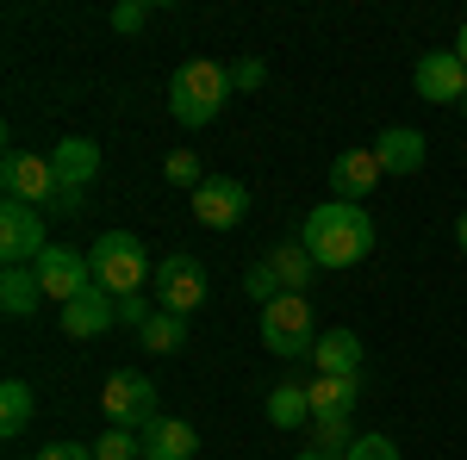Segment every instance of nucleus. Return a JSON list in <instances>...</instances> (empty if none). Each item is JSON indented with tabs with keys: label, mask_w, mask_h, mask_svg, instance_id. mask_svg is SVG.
Returning a JSON list of instances; mask_svg holds the SVG:
<instances>
[{
	"label": "nucleus",
	"mask_w": 467,
	"mask_h": 460,
	"mask_svg": "<svg viewBox=\"0 0 467 460\" xmlns=\"http://www.w3.org/2000/svg\"><path fill=\"white\" fill-rule=\"evenodd\" d=\"M299 243H306V255L318 268H356V261H368V249H374V218H368V206L324 199V206L306 212Z\"/></svg>",
	"instance_id": "1"
},
{
	"label": "nucleus",
	"mask_w": 467,
	"mask_h": 460,
	"mask_svg": "<svg viewBox=\"0 0 467 460\" xmlns=\"http://www.w3.org/2000/svg\"><path fill=\"white\" fill-rule=\"evenodd\" d=\"M231 69L224 63H213V56H193V63H181L175 75H169V112H175V125H187V131H200V125H213L218 112H224V100H231Z\"/></svg>",
	"instance_id": "2"
},
{
	"label": "nucleus",
	"mask_w": 467,
	"mask_h": 460,
	"mask_svg": "<svg viewBox=\"0 0 467 460\" xmlns=\"http://www.w3.org/2000/svg\"><path fill=\"white\" fill-rule=\"evenodd\" d=\"M88 261H94V286H107L112 299H131V292H144V281H156L150 249L131 230H100L88 243Z\"/></svg>",
	"instance_id": "3"
},
{
	"label": "nucleus",
	"mask_w": 467,
	"mask_h": 460,
	"mask_svg": "<svg viewBox=\"0 0 467 460\" xmlns=\"http://www.w3.org/2000/svg\"><path fill=\"white\" fill-rule=\"evenodd\" d=\"M262 349L281 354V361H312L318 323H312V299L306 292H281L275 305H262Z\"/></svg>",
	"instance_id": "4"
},
{
	"label": "nucleus",
	"mask_w": 467,
	"mask_h": 460,
	"mask_svg": "<svg viewBox=\"0 0 467 460\" xmlns=\"http://www.w3.org/2000/svg\"><path fill=\"white\" fill-rule=\"evenodd\" d=\"M100 411H107L112 429H150L162 411H156V380L138 373V367H119L107 386H100Z\"/></svg>",
	"instance_id": "5"
},
{
	"label": "nucleus",
	"mask_w": 467,
	"mask_h": 460,
	"mask_svg": "<svg viewBox=\"0 0 467 460\" xmlns=\"http://www.w3.org/2000/svg\"><path fill=\"white\" fill-rule=\"evenodd\" d=\"M206 292H213V281H206V268H200L193 255H162V261H156V305H162V312L193 318V312L206 305Z\"/></svg>",
	"instance_id": "6"
},
{
	"label": "nucleus",
	"mask_w": 467,
	"mask_h": 460,
	"mask_svg": "<svg viewBox=\"0 0 467 460\" xmlns=\"http://www.w3.org/2000/svg\"><path fill=\"white\" fill-rule=\"evenodd\" d=\"M0 187H6V199H26V206H37V212H50L57 193H63L50 156H32V149H19V156L0 162Z\"/></svg>",
	"instance_id": "7"
},
{
	"label": "nucleus",
	"mask_w": 467,
	"mask_h": 460,
	"mask_svg": "<svg viewBox=\"0 0 467 460\" xmlns=\"http://www.w3.org/2000/svg\"><path fill=\"white\" fill-rule=\"evenodd\" d=\"M44 249H50L44 212L26 206V199H6V206H0V255H6V268H32Z\"/></svg>",
	"instance_id": "8"
},
{
	"label": "nucleus",
	"mask_w": 467,
	"mask_h": 460,
	"mask_svg": "<svg viewBox=\"0 0 467 460\" xmlns=\"http://www.w3.org/2000/svg\"><path fill=\"white\" fill-rule=\"evenodd\" d=\"M32 268H37L44 299H57V305H69V299H81V292L94 286V261H88V249H57V243H50Z\"/></svg>",
	"instance_id": "9"
},
{
	"label": "nucleus",
	"mask_w": 467,
	"mask_h": 460,
	"mask_svg": "<svg viewBox=\"0 0 467 460\" xmlns=\"http://www.w3.org/2000/svg\"><path fill=\"white\" fill-rule=\"evenodd\" d=\"M187 206H193V218L206 230H237L250 218V187L244 180H224V175H206L200 193H187Z\"/></svg>",
	"instance_id": "10"
},
{
	"label": "nucleus",
	"mask_w": 467,
	"mask_h": 460,
	"mask_svg": "<svg viewBox=\"0 0 467 460\" xmlns=\"http://www.w3.org/2000/svg\"><path fill=\"white\" fill-rule=\"evenodd\" d=\"M411 87H418V100H431V107H462L467 100V63L455 50H431V56L411 69Z\"/></svg>",
	"instance_id": "11"
},
{
	"label": "nucleus",
	"mask_w": 467,
	"mask_h": 460,
	"mask_svg": "<svg viewBox=\"0 0 467 460\" xmlns=\"http://www.w3.org/2000/svg\"><path fill=\"white\" fill-rule=\"evenodd\" d=\"M424 156H431V138H424L418 125H387V131L374 138V162H380V175H418Z\"/></svg>",
	"instance_id": "12"
},
{
	"label": "nucleus",
	"mask_w": 467,
	"mask_h": 460,
	"mask_svg": "<svg viewBox=\"0 0 467 460\" xmlns=\"http://www.w3.org/2000/svg\"><path fill=\"white\" fill-rule=\"evenodd\" d=\"M374 187H380V162H374V149H337V162H330V193L349 199V206H361Z\"/></svg>",
	"instance_id": "13"
},
{
	"label": "nucleus",
	"mask_w": 467,
	"mask_h": 460,
	"mask_svg": "<svg viewBox=\"0 0 467 460\" xmlns=\"http://www.w3.org/2000/svg\"><path fill=\"white\" fill-rule=\"evenodd\" d=\"M112 323H119V299H112L107 286H88L81 299H69V305H63V330H69V336H81V342H88V336H107Z\"/></svg>",
	"instance_id": "14"
},
{
	"label": "nucleus",
	"mask_w": 467,
	"mask_h": 460,
	"mask_svg": "<svg viewBox=\"0 0 467 460\" xmlns=\"http://www.w3.org/2000/svg\"><path fill=\"white\" fill-rule=\"evenodd\" d=\"M138 442H144V460H193L200 455V435L187 417H156L150 429H138Z\"/></svg>",
	"instance_id": "15"
},
{
	"label": "nucleus",
	"mask_w": 467,
	"mask_h": 460,
	"mask_svg": "<svg viewBox=\"0 0 467 460\" xmlns=\"http://www.w3.org/2000/svg\"><path fill=\"white\" fill-rule=\"evenodd\" d=\"M50 169H57L63 187H81V193H88V180L100 175V143L94 138H63L50 149Z\"/></svg>",
	"instance_id": "16"
},
{
	"label": "nucleus",
	"mask_w": 467,
	"mask_h": 460,
	"mask_svg": "<svg viewBox=\"0 0 467 460\" xmlns=\"http://www.w3.org/2000/svg\"><path fill=\"white\" fill-rule=\"evenodd\" d=\"M312 361H318V373H330V380H361V336L356 330H324Z\"/></svg>",
	"instance_id": "17"
},
{
	"label": "nucleus",
	"mask_w": 467,
	"mask_h": 460,
	"mask_svg": "<svg viewBox=\"0 0 467 460\" xmlns=\"http://www.w3.org/2000/svg\"><path fill=\"white\" fill-rule=\"evenodd\" d=\"M306 392H312V424L356 417V404H361V380H330V373H318Z\"/></svg>",
	"instance_id": "18"
},
{
	"label": "nucleus",
	"mask_w": 467,
	"mask_h": 460,
	"mask_svg": "<svg viewBox=\"0 0 467 460\" xmlns=\"http://www.w3.org/2000/svg\"><path fill=\"white\" fill-rule=\"evenodd\" d=\"M37 299H44L37 268H6V274H0V312H6V318H32Z\"/></svg>",
	"instance_id": "19"
},
{
	"label": "nucleus",
	"mask_w": 467,
	"mask_h": 460,
	"mask_svg": "<svg viewBox=\"0 0 467 460\" xmlns=\"http://www.w3.org/2000/svg\"><path fill=\"white\" fill-rule=\"evenodd\" d=\"M268 424H275V429H299V424H312V392L293 386V380H281V386L268 392Z\"/></svg>",
	"instance_id": "20"
},
{
	"label": "nucleus",
	"mask_w": 467,
	"mask_h": 460,
	"mask_svg": "<svg viewBox=\"0 0 467 460\" xmlns=\"http://www.w3.org/2000/svg\"><path fill=\"white\" fill-rule=\"evenodd\" d=\"M268 261H275V274H281V286H287V292H306V281L318 274V261L306 255V243H299V237H293V243H275V249H268Z\"/></svg>",
	"instance_id": "21"
},
{
	"label": "nucleus",
	"mask_w": 467,
	"mask_h": 460,
	"mask_svg": "<svg viewBox=\"0 0 467 460\" xmlns=\"http://www.w3.org/2000/svg\"><path fill=\"white\" fill-rule=\"evenodd\" d=\"M32 411H37V398H32L26 380H6V386H0V435H6V442H13V435H26Z\"/></svg>",
	"instance_id": "22"
},
{
	"label": "nucleus",
	"mask_w": 467,
	"mask_h": 460,
	"mask_svg": "<svg viewBox=\"0 0 467 460\" xmlns=\"http://www.w3.org/2000/svg\"><path fill=\"white\" fill-rule=\"evenodd\" d=\"M138 342H144L150 354H175V349H187V318H175V312H162V305H156V318L138 330Z\"/></svg>",
	"instance_id": "23"
},
{
	"label": "nucleus",
	"mask_w": 467,
	"mask_h": 460,
	"mask_svg": "<svg viewBox=\"0 0 467 460\" xmlns=\"http://www.w3.org/2000/svg\"><path fill=\"white\" fill-rule=\"evenodd\" d=\"M244 292H250V299H262V305H275V299L287 292V286H281V274H275V261H268V255L244 268Z\"/></svg>",
	"instance_id": "24"
},
{
	"label": "nucleus",
	"mask_w": 467,
	"mask_h": 460,
	"mask_svg": "<svg viewBox=\"0 0 467 460\" xmlns=\"http://www.w3.org/2000/svg\"><path fill=\"white\" fill-rule=\"evenodd\" d=\"M94 460H144V442H138V429H107V435L94 442Z\"/></svg>",
	"instance_id": "25"
},
{
	"label": "nucleus",
	"mask_w": 467,
	"mask_h": 460,
	"mask_svg": "<svg viewBox=\"0 0 467 460\" xmlns=\"http://www.w3.org/2000/svg\"><path fill=\"white\" fill-rule=\"evenodd\" d=\"M162 175L175 180V187H187V193H200V187H206V169H200V156H193V149H175V156L162 162Z\"/></svg>",
	"instance_id": "26"
},
{
	"label": "nucleus",
	"mask_w": 467,
	"mask_h": 460,
	"mask_svg": "<svg viewBox=\"0 0 467 460\" xmlns=\"http://www.w3.org/2000/svg\"><path fill=\"white\" fill-rule=\"evenodd\" d=\"M343 460H399V442L387 435V429H374V435H356Z\"/></svg>",
	"instance_id": "27"
},
{
	"label": "nucleus",
	"mask_w": 467,
	"mask_h": 460,
	"mask_svg": "<svg viewBox=\"0 0 467 460\" xmlns=\"http://www.w3.org/2000/svg\"><path fill=\"white\" fill-rule=\"evenodd\" d=\"M349 442H356L349 417H337V424H312V448H324V455H349Z\"/></svg>",
	"instance_id": "28"
},
{
	"label": "nucleus",
	"mask_w": 467,
	"mask_h": 460,
	"mask_svg": "<svg viewBox=\"0 0 467 460\" xmlns=\"http://www.w3.org/2000/svg\"><path fill=\"white\" fill-rule=\"evenodd\" d=\"M144 19H150V0H119L112 6V32H144Z\"/></svg>",
	"instance_id": "29"
},
{
	"label": "nucleus",
	"mask_w": 467,
	"mask_h": 460,
	"mask_svg": "<svg viewBox=\"0 0 467 460\" xmlns=\"http://www.w3.org/2000/svg\"><path fill=\"white\" fill-rule=\"evenodd\" d=\"M231 81H237V87H244V94H255V87H262V81H268V63H262V56H244V63H237V69H231Z\"/></svg>",
	"instance_id": "30"
},
{
	"label": "nucleus",
	"mask_w": 467,
	"mask_h": 460,
	"mask_svg": "<svg viewBox=\"0 0 467 460\" xmlns=\"http://www.w3.org/2000/svg\"><path fill=\"white\" fill-rule=\"evenodd\" d=\"M150 318H156V305H150V299H138V292H131V299H119V323H131V330H144Z\"/></svg>",
	"instance_id": "31"
},
{
	"label": "nucleus",
	"mask_w": 467,
	"mask_h": 460,
	"mask_svg": "<svg viewBox=\"0 0 467 460\" xmlns=\"http://www.w3.org/2000/svg\"><path fill=\"white\" fill-rule=\"evenodd\" d=\"M37 460H94V448H81V442H50V448H37Z\"/></svg>",
	"instance_id": "32"
},
{
	"label": "nucleus",
	"mask_w": 467,
	"mask_h": 460,
	"mask_svg": "<svg viewBox=\"0 0 467 460\" xmlns=\"http://www.w3.org/2000/svg\"><path fill=\"white\" fill-rule=\"evenodd\" d=\"M50 212L75 218V212H81V187H63V193H57V206H50Z\"/></svg>",
	"instance_id": "33"
},
{
	"label": "nucleus",
	"mask_w": 467,
	"mask_h": 460,
	"mask_svg": "<svg viewBox=\"0 0 467 460\" xmlns=\"http://www.w3.org/2000/svg\"><path fill=\"white\" fill-rule=\"evenodd\" d=\"M293 460H343V455H324V448H306V455H293Z\"/></svg>",
	"instance_id": "34"
},
{
	"label": "nucleus",
	"mask_w": 467,
	"mask_h": 460,
	"mask_svg": "<svg viewBox=\"0 0 467 460\" xmlns=\"http://www.w3.org/2000/svg\"><path fill=\"white\" fill-rule=\"evenodd\" d=\"M455 56H462V63H467V26H462V32H455Z\"/></svg>",
	"instance_id": "35"
},
{
	"label": "nucleus",
	"mask_w": 467,
	"mask_h": 460,
	"mask_svg": "<svg viewBox=\"0 0 467 460\" xmlns=\"http://www.w3.org/2000/svg\"><path fill=\"white\" fill-rule=\"evenodd\" d=\"M455 243H462V255H467V212H462V224H455Z\"/></svg>",
	"instance_id": "36"
},
{
	"label": "nucleus",
	"mask_w": 467,
	"mask_h": 460,
	"mask_svg": "<svg viewBox=\"0 0 467 460\" xmlns=\"http://www.w3.org/2000/svg\"><path fill=\"white\" fill-rule=\"evenodd\" d=\"M462 118H467V100H462Z\"/></svg>",
	"instance_id": "37"
}]
</instances>
